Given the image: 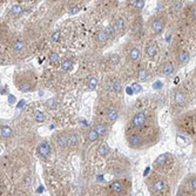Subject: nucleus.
Returning <instances> with one entry per match:
<instances>
[{"label":"nucleus","mask_w":196,"mask_h":196,"mask_svg":"<svg viewBox=\"0 0 196 196\" xmlns=\"http://www.w3.org/2000/svg\"><path fill=\"white\" fill-rule=\"evenodd\" d=\"M167 24V18L162 14L159 16H155L150 21V28L154 32V34H160V33L163 32L164 27Z\"/></svg>","instance_id":"obj_4"},{"label":"nucleus","mask_w":196,"mask_h":196,"mask_svg":"<svg viewBox=\"0 0 196 196\" xmlns=\"http://www.w3.org/2000/svg\"><path fill=\"white\" fill-rule=\"evenodd\" d=\"M113 27L115 28V31H122L123 30V21H122L121 19H119L115 21V24L113 25Z\"/></svg>","instance_id":"obj_27"},{"label":"nucleus","mask_w":196,"mask_h":196,"mask_svg":"<svg viewBox=\"0 0 196 196\" xmlns=\"http://www.w3.org/2000/svg\"><path fill=\"white\" fill-rule=\"evenodd\" d=\"M35 115H37V120L38 121H43V114L41 112H35Z\"/></svg>","instance_id":"obj_34"},{"label":"nucleus","mask_w":196,"mask_h":196,"mask_svg":"<svg viewBox=\"0 0 196 196\" xmlns=\"http://www.w3.org/2000/svg\"><path fill=\"white\" fill-rule=\"evenodd\" d=\"M59 38H60V31H55L54 34L52 35V38H51V40H52V41H57Z\"/></svg>","instance_id":"obj_33"},{"label":"nucleus","mask_w":196,"mask_h":196,"mask_svg":"<svg viewBox=\"0 0 196 196\" xmlns=\"http://www.w3.org/2000/svg\"><path fill=\"white\" fill-rule=\"evenodd\" d=\"M98 86V78L96 76H90L88 81H87V87L89 90H94Z\"/></svg>","instance_id":"obj_21"},{"label":"nucleus","mask_w":196,"mask_h":196,"mask_svg":"<svg viewBox=\"0 0 196 196\" xmlns=\"http://www.w3.org/2000/svg\"><path fill=\"white\" fill-rule=\"evenodd\" d=\"M138 78L141 81H146V80L148 79V71L147 68H144V67H141V68H139L138 71Z\"/></svg>","instance_id":"obj_20"},{"label":"nucleus","mask_w":196,"mask_h":196,"mask_svg":"<svg viewBox=\"0 0 196 196\" xmlns=\"http://www.w3.org/2000/svg\"><path fill=\"white\" fill-rule=\"evenodd\" d=\"M72 66H73V62H72V60L71 59H67V60H65L62 65H61V69L62 71H68L69 68H72Z\"/></svg>","instance_id":"obj_24"},{"label":"nucleus","mask_w":196,"mask_h":196,"mask_svg":"<svg viewBox=\"0 0 196 196\" xmlns=\"http://www.w3.org/2000/svg\"><path fill=\"white\" fill-rule=\"evenodd\" d=\"M133 6L136 10H142L144 7V1L143 0H135V1H133Z\"/></svg>","instance_id":"obj_26"},{"label":"nucleus","mask_w":196,"mask_h":196,"mask_svg":"<svg viewBox=\"0 0 196 196\" xmlns=\"http://www.w3.org/2000/svg\"><path fill=\"white\" fill-rule=\"evenodd\" d=\"M194 81H195V85H196V71L194 72Z\"/></svg>","instance_id":"obj_35"},{"label":"nucleus","mask_w":196,"mask_h":196,"mask_svg":"<svg viewBox=\"0 0 196 196\" xmlns=\"http://www.w3.org/2000/svg\"><path fill=\"white\" fill-rule=\"evenodd\" d=\"M59 59H60V55L57 52H51L48 55V60H49L51 64H55L57 61H59Z\"/></svg>","instance_id":"obj_23"},{"label":"nucleus","mask_w":196,"mask_h":196,"mask_svg":"<svg viewBox=\"0 0 196 196\" xmlns=\"http://www.w3.org/2000/svg\"><path fill=\"white\" fill-rule=\"evenodd\" d=\"M194 146H195V150H196V136H195V140H194Z\"/></svg>","instance_id":"obj_36"},{"label":"nucleus","mask_w":196,"mask_h":196,"mask_svg":"<svg viewBox=\"0 0 196 196\" xmlns=\"http://www.w3.org/2000/svg\"><path fill=\"white\" fill-rule=\"evenodd\" d=\"M112 87H113V89L116 90V92L121 89V85H120V82H119V81H114V82H113V85H112Z\"/></svg>","instance_id":"obj_31"},{"label":"nucleus","mask_w":196,"mask_h":196,"mask_svg":"<svg viewBox=\"0 0 196 196\" xmlns=\"http://www.w3.org/2000/svg\"><path fill=\"white\" fill-rule=\"evenodd\" d=\"M189 189L196 194V175L191 176L190 181H189Z\"/></svg>","instance_id":"obj_25"},{"label":"nucleus","mask_w":196,"mask_h":196,"mask_svg":"<svg viewBox=\"0 0 196 196\" xmlns=\"http://www.w3.org/2000/svg\"><path fill=\"white\" fill-rule=\"evenodd\" d=\"M127 141L129 143V146L133 147V148H138L141 146V143H142V140H141V136L136 134V133H132L127 138Z\"/></svg>","instance_id":"obj_7"},{"label":"nucleus","mask_w":196,"mask_h":196,"mask_svg":"<svg viewBox=\"0 0 196 196\" xmlns=\"http://www.w3.org/2000/svg\"><path fill=\"white\" fill-rule=\"evenodd\" d=\"M38 153L39 155L43 157V159H46L49 156V153H51V148H49V146H48V143L46 141H43V142L39 144V147H38Z\"/></svg>","instance_id":"obj_8"},{"label":"nucleus","mask_w":196,"mask_h":196,"mask_svg":"<svg viewBox=\"0 0 196 196\" xmlns=\"http://www.w3.org/2000/svg\"><path fill=\"white\" fill-rule=\"evenodd\" d=\"M117 115H119V112H117L114 107H109V108H107L106 109V116L111 122L116 121Z\"/></svg>","instance_id":"obj_12"},{"label":"nucleus","mask_w":196,"mask_h":196,"mask_svg":"<svg viewBox=\"0 0 196 196\" xmlns=\"http://www.w3.org/2000/svg\"><path fill=\"white\" fill-rule=\"evenodd\" d=\"M78 143H79V136H78V134H75V133L68 134V146L69 147H75Z\"/></svg>","instance_id":"obj_17"},{"label":"nucleus","mask_w":196,"mask_h":196,"mask_svg":"<svg viewBox=\"0 0 196 196\" xmlns=\"http://www.w3.org/2000/svg\"><path fill=\"white\" fill-rule=\"evenodd\" d=\"M107 150H108V147H107V144H102L100 147V149H99V153L101 154V155H103L105 153H107Z\"/></svg>","instance_id":"obj_32"},{"label":"nucleus","mask_w":196,"mask_h":196,"mask_svg":"<svg viewBox=\"0 0 196 196\" xmlns=\"http://www.w3.org/2000/svg\"><path fill=\"white\" fill-rule=\"evenodd\" d=\"M95 39L98 43H105L108 40V34H107L106 31H103V30H101V31H99V32L96 33L95 35Z\"/></svg>","instance_id":"obj_16"},{"label":"nucleus","mask_w":196,"mask_h":196,"mask_svg":"<svg viewBox=\"0 0 196 196\" xmlns=\"http://www.w3.org/2000/svg\"><path fill=\"white\" fill-rule=\"evenodd\" d=\"M164 187H166V182L163 179H157V180L154 181L153 185H152V190L154 193H161L164 190Z\"/></svg>","instance_id":"obj_10"},{"label":"nucleus","mask_w":196,"mask_h":196,"mask_svg":"<svg viewBox=\"0 0 196 196\" xmlns=\"http://www.w3.org/2000/svg\"><path fill=\"white\" fill-rule=\"evenodd\" d=\"M25 47V41L22 40V39H16L13 43H12V48H13V51L14 52H21L22 49Z\"/></svg>","instance_id":"obj_14"},{"label":"nucleus","mask_w":196,"mask_h":196,"mask_svg":"<svg viewBox=\"0 0 196 196\" xmlns=\"http://www.w3.org/2000/svg\"><path fill=\"white\" fill-rule=\"evenodd\" d=\"M146 121H147V115L146 113L143 112H139L136 113L132 119V126L134 128H142L144 125H146Z\"/></svg>","instance_id":"obj_6"},{"label":"nucleus","mask_w":196,"mask_h":196,"mask_svg":"<svg viewBox=\"0 0 196 196\" xmlns=\"http://www.w3.org/2000/svg\"><path fill=\"white\" fill-rule=\"evenodd\" d=\"M0 133H1V138L4 139H7L10 138L12 135V129L10 126H7V125H5V126H2L1 127V130H0Z\"/></svg>","instance_id":"obj_19"},{"label":"nucleus","mask_w":196,"mask_h":196,"mask_svg":"<svg viewBox=\"0 0 196 196\" xmlns=\"http://www.w3.org/2000/svg\"><path fill=\"white\" fill-rule=\"evenodd\" d=\"M182 26L187 31H196V2L187 7L183 14Z\"/></svg>","instance_id":"obj_2"},{"label":"nucleus","mask_w":196,"mask_h":196,"mask_svg":"<svg viewBox=\"0 0 196 196\" xmlns=\"http://www.w3.org/2000/svg\"><path fill=\"white\" fill-rule=\"evenodd\" d=\"M190 51L189 49H187L185 47H177L176 48V52H175V57H174V61L175 65L177 66V67H182V66H185L189 62V60H190Z\"/></svg>","instance_id":"obj_3"},{"label":"nucleus","mask_w":196,"mask_h":196,"mask_svg":"<svg viewBox=\"0 0 196 196\" xmlns=\"http://www.w3.org/2000/svg\"><path fill=\"white\" fill-rule=\"evenodd\" d=\"M99 134L94 130V129H90L89 132H88V134H87V139H88V141H90V142H94V141H96L98 139H99Z\"/></svg>","instance_id":"obj_22"},{"label":"nucleus","mask_w":196,"mask_h":196,"mask_svg":"<svg viewBox=\"0 0 196 196\" xmlns=\"http://www.w3.org/2000/svg\"><path fill=\"white\" fill-rule=\"evenodd\" d=\"M111 189L114 191V193H116V194H121L122 190H123V185H122L121 182L114 181V182L111 185Z\"/></svg>","instance_id":"obj_18"},{"label":"nucleus","mask_w":196,"mask_h":196,"mask_svg":"<svg viewBox=\"0 0 196 196\" xmlns=\"http://www.w3.org/2000/svg\"><path fill=\"white\" fill-rule=\"evenodd\" d=\"M189 90L185 87H179L173 93V108L176 112H181L189 102Z\"/></svg>","instance_id":"obj_1"},{"label":"nucleus","mask_w":196,"mask_h":196,"mask_svg":"<svg viewBox=\"0 0 196 196\" xmlns=\"http://www.w3.org/2000/svg\"><path fill=\"white\" fill-rule=\"evenodd\" d=\"M157 52H159V47H157V45H156L155 43H149L148 46L146 47V53H147V55H148V57H150V58L156 57Z\"/></svg>","instance_id":"obj_13"},{"label":"nucleus","mask_w":196,"mask_h":196,"mask_svg":"<svg viewBox=\"0 0 196 196\" xmlns=\"http://www.w3.org/2000/svg\"><path fill=\"white\" fill-rule=\"evenodd\" d=\"M176 65H175L174 61L171 60H166L162 62L161 67H160V72L163 76H169V75H173L176 71Z\"/></svg>","instance_id":"obj_5"},{"label":"nucleus","mask_w":196,"mask_h":196,"mask_svg":"<svg viewBox=\"0 0 196 196\" xmlns=\"http://www.w3.org/2000/svg\"><path fill=\"white\" fill-rule=\"evenodd\" d=\"M132 89H133V92H134L135 94H138V93H140V92H141V89H142V88H141V86L139 85V84H134V85L132 86Z\"/></svg>","instance_id":"obj_30"},{"label":"nucleus","mask_w":196,"mask_h":196,"mask_svg":"<svg viewBox=\"0 0 196 196\" xmlns=\"http://www.w3.org/2000/svg\"><path fill=\"white\" fill-rule=\"evenodd\" d=\"M105 31L107 32L108 37H113V35H114V33H115V28H114L113 26H108Z\"/></svg>","instance_id":"obj_29"},{"label":"nucleus","mask_w":196,"mask_h":196,"mask_svg":"<svg viewBox=\"0 0 196 196\" xmlns=\"http://www.w3.org/2000/svg\"><path fill=\"white\" fill-rule=\"evenodd\" d=\"M55 141H57L58 147H60V148L68 146V134H65V133L58 134L57 138H55Z\"/></svg>","instance_id":"obj_9"},{"label":"nucleus","mask_w":196,"mask_h":196,"mask_svg":"<svg viewBox=\"0 0 196 196\" xmlns=\"http://www.w3.org/2000/svg\"><path fill=\"white\" fill-rule=\"evenodd\" d=\"M22 7L21 6H19V5H13L12 6V8H11V12L12 13H14V14H19V13H22Z\"/></svg>","instance_id":"obj_28"},{"label":"nucleus","mask_w":196,"mask_h":196,"mask_svg":"<svg viewBox=\"0 0 196 196\" xmlns=\"http://www.w3.org/2000/svg\"><path fill=\"white\" fill-rule=\"evenodd\" d=\"M93 129H94L100 136H103V135H106L107 133H108V127H107V125L105 122H98V123H95Z\"/></svg>","instance_id":"obj_11"},{"label":"nucleus","mask_w":196,"mask_h":196,"mask_svg":"<svg viewBox=\"0 0 196 196\" xmlns=\"http://www.w3.org/2000/svg\"><path fill=\"white\" fill-rule=\"evenodd\" d=\"M128 57H129V59H130L132 61H136L139 59V57H140V51H139V48L135 47V46L129 48V51H128Z\"/></svg>","instance_id":"obj_15"}]
</instances>
